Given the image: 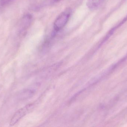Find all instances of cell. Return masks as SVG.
<instances>
[{"mask_svg":"<svg viewBox=\"0 0 127 127\" xmlns=\"http://www.w3.org/2000/svg\"><path fill=\"white\" fill-rule=\"evenodd\" d=\"M71 13V9H67L60 14L54 22V30L56 32L59 31L65 26L69 19Z\"/></svg>","mask_w":127,"mask_h":127,"instance_id":"cell-1","label":"cell"},{"mask_svg":"<svg viewBox=\"0 0 127 127\" xmlns=\"http://www.w3.org/2000/svg\"><path fill=\"white\" fill-rule=\"evenodd\" d=\"M31 106V105H27L17 111L11 119L10 125L11 126H13L18 122L19 121L20 119H21L27 114Z\"/></svg>","mask_w":127,"mask_h":127,"instance_id":"cell-2","label":"cell"},{"mask_svg":"<svg viewBox=\"0 0 127 127\" xmlns=\"http://www.w3.org/2000/svg\"><path fill=\"white\" fill-rule=\"evenodd\" d=\"M32 15L30 14L25 15L21 21L19 30V35H23L29 28L32 22Z\"/></svg>","mask_w":127,"mask_h":127,"instance_id":"cell-3","label":"cell"},{"mask_svg":"<svg viewBox=\"0 0 127 127\" xmlns=\"http://www.w3.org/2000/svg\"><path fill=\"white\" fill-rule=\"evenodd\" d=\"M105 0H88L87 6L91 10H96L99 8Z\"/></svg>","mask_w":127,"mask_h":127,"instance_id":"cell-4","label":"cell"},{"mask_svg":"<svg viewBox=\"0 0 127 127\" xmlns=\"http://www.w3.org/2000/svg\"><path fill=\"white\" fill-rule=\"evenodd\" d=\"M15 0H0V5L2 6H7Z\"/></svg>","mask_w":127,"mask_h":127,"instance_id":"cell-5","label":"cell"},{"mask_svg":"<svg viewBox=\"0 0 127 127\" xmlns=\"http://www.w3.org/2000/svg\"><path fill=\"white\" fill-rule=\"evenodd\" d=\"M54 2H59V1H60L61 0H53Z\"/></svg>","mask_w":127,"mask_h":127,"instance_id":"cell-6","label":"cell"}]
</instances>
